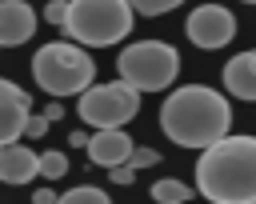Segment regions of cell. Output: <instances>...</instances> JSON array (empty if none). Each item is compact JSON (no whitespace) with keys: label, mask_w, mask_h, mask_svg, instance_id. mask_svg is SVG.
I'll return each mask as SVG.
<instances>
[{"label":"cell","mask_w":256,"mask_h":204,"mask_svg":"<svg viewBox=\"0 0 256 204\" xmlns=\"http://www.w3.org/2000/svg\"><path fill=\"white\" fill-rule=\"evenodd\" d=\"M160 128L172 144L204 152L216 140H224L228 128H232L228 96L208 88V84H180L160 104Z\"/></svg>","instance_id":"cell-1"},{"label":"cell","mask_w":256,"mask_h":204,"mask_svg":"<svg viewBox=\"0 0 256 204\" xmlns=\"http://www.w3.org/2000/svg\"><path fill=\"white\" fill-rule=\"evenodd\" d=\"M196 192L216 204L256 200V136H224L196 160Z\"/></svg>","instance_id":"cell-2"},{"label":"cell","mask_w":256,"mask_h":204,"mask_svg":"<svg viewBox=\"0 0 256 204\" xmlns=\"http://www.w3.org/2000/svg\"><path fill=\"white\" fill-rule=\"evenodd\" d=\"M32 80L40 92L48 96H80L96 84V64L84 52V44H68V40H52L32 56Z\"/></svg>","instance_id":"cell-3"},{"label":"cell","mask_w":256,"mask_h":204,"mask_svg":"<svg viewBox=\"0 0 256 204\" xmlns=\"http://www.w3.org/2000/svg\"><path fill=\"white\" fill-rule=\"evenodd\" d=\"M132 16L136 8L128 0H72L64 32L84 48H112L132 32Z\"/></svg>","instance_id":"cell-4"},{"label":"cell","mask_w":256,"mask_h":204,"mask_svg":"<svg viewBox=\"0 0 256 204\" xmlns=\"http://www.w3.org/2000/svg\"><path fill=\"white\" fill-rule=\"evenodd\" d=\"M116 72H120V80H128L140 92H164L176 84L180 52L164 40H136L116 56Z\"/></svg>","instance_id":"cell-5"},{"label":"cell","mask_w":256,"mask_h":204,"mask_svg":"<svg viewBox=\"0 0 256 204\" xmlns=\"http://www.w3.org/2000/svg\"><path fill=\"white\" fill-rule=\"evenodd\" d=\"M140 88H132L128 80H112V84H92L88 92H80L76 112L88 128H120L140 112Z\"/></svg>","instance_id":"cell-6"},{"label":"cell","mask_w":256,"mask_h":204,"mask_svg":"<svg viewBox=\"0 0 256 204\" xmlns=\"http://www.w3.org/2000/svg\"><path fill=\"white\" fill-rule=\"evenodd\" d=\"M184 36H188L196 48L216 52V48L232 44V36H236V16H232L224 4H200V8L188 12V20H184Z\"/></svg>","instance_id":"cell-7"},{"label":"cell","mask_w":256,"mask_h":204,"mask_svg":"<svg viewBox=\"0 0 256 204\" xmlns=\"http://www.w3.org/2000/svg\"><path fill=\"white\" fill-rule=\"evenodd\" d=\"M28 116H32V96L16 80L0 76V148L16 144L28 132Z\"/></svg>","instance_id":"cell-8"},{"label":"cell","mask_w":256,"mask_h":204,"mask_svg":"<svg viewBox=\"0 0 256 204\" xmlns=\"http://www.w3.org/2000/svg\"><path fill=\"white\" fill-rule=\"evenodd\" d=\"M88 160L96 164V168H116V164H128L132 160V152H136V144L128 140V132L124 128H96L92 136H88Z\"/></svg>","instance_id":"cell-9"},{"label":"cell","mask_w":256,"mask_h":204,"mask_svg":"<svg viewBox=\"0 0 256 204\" xmlns=\"http://www.w3.org/2000/svg\"><path fill=\"white\" fill-rule=\"evenodd\" d=\"M36 12L24 0H0V48H20L36 32Z\"/></svg>","instance_id":"cell-10"},{"label":"cell","mask_w":256,"mask_h":204,"mask_svg":"<svg viewBox=\"0 0 256 204\" xmlns=\"http://www.w3.org/2000/svg\"><path fill=\"white\" fill-rule=\"evenodd\" d=\"M32 176H40V152H32L28 144H4L0 148V180L4 184H28Z\"/></svg>","instance_id":"cell-11"},{"label":"cell","mask_w":256,"mask_h":204,"mask_svg":"<svg viewBox=\"0 0 256 204\" xmlns=\"http://www.w3.org/2000/svg\"><path fill=\"white\" fill-rule=\"evenodd\" d=\"M224 92L240 100H256V48L236 52L224 64Z\"/></svg>","instance_id":"cell-12"},{"label":"cell","mask_w":256,"mask_h":204,"mask_svg":"<svg viewBox=\"0 0 256 204\" xmlns=\"http://www.w3.org/2000/svg\"><path fill=\"white\" fill-rule=\"evenodd\" d=\"M148 192H152V200H156V204H188V200H192V188H188L184 180H176V176L156 180Z\"/></svg>","instance_id":"cell-13"},{"label":"cell","mask_w":256,"mask_h":204,"mask_svg":"<svg viewBox=\"0 0 256 204\" xmlns=\"http://www.w3.org/2000/svg\"><path fill=\"white\" fill-rule=\"evenodd\" d=\"M56 204H112V196L104 192V188H92V184H76V188H68Z\"/></svg>","instance_id":"cell-14"},{"label":"cell","mask_w":256,"mask_h":204,"mask_svg":"<svg viewBox=\"0 0 256 204\" xmlns=\"http://www.w3.org/2000/svg\"><path fill=\"white\" fill-rule=\"evenodd\" d=\"M64 172H68V156L64 152H56V148L52 152H40V176L44 180H60Z\"/></svg>","instance_id":"cell-15"},{"label":"cell","mask_w":256,"mask_h":204,"mask_svg":"<svg viewBox=\"0 0 256 204\" xmlns=\"http://www.w3.org/2000/svg\"><path fill=\"white\" fill-rule=\"evenodd\" d=\"M140 16H164V12H172V8H180L184 0H128Z\"/></svg>","instance_id":"cell-16"},{"label":"cell","mask_w":256,"mask_h":204,"mask_svg":"<svg viewBox=\"0 0 256 204\" xmlns=\"http://www.w3.org/2000/svg\"><path fill=\"white\" fill-rule=\"evenodd\" d=\"M68 8H72V0H48L44 20H48V24H56V28H64V24H68Z\"/></svg>","instance_id":"cell-17"},{"label":"cell","mask_w":256,"mask_h":204,"mask_svg":"<svg viewBox=\"0 0 256 204\" xmlns=\"http://www.w3.org/2000/svg\"><path fill=\"white\" fill-rule=\"evenodd\" d=\"M48 128H52V120H48L44 112H40V116L32 112V116H28V132H24V136H32V140H40V136H44Z\"/></svg>","instance_id":"cell-18"},{"label":"cell","mask_w":256,"mask_h":204,"mask_svg":"<svg viewBox=\"0 0 256 204\" xmlns=\"http://www.w3.org/2000/svg\"><path fill=\"white\" fill-rule=\"evenodd\" d=\"M156 160H160V152H156V148H136L128 164H132V168H152Z\"/></svg>","instance_id":"cell-19"},{"label":"cell","mask_w":256,"mask_h":204,"mask_svg":"<svg viewBox=\"0 0 256 204\" xmlns=\"http://www.w3.org/2000/svg\"><path fill=\"white\" fill-rule=\"evenodd\" d=\"M108 176H112V184H132L136 180V168L132 164H116V168H108Z\"/></svg>","instance_id":"cell-20"},{"label":"cell","mask_w":256,"mask_h":204,"mask_svg":"<svg viewBox=\"0 0 256 204\" xmlns=\"http://www.w3.org/2000/svg\"><path fill=\"white\" fill-rule=\"evenodd\" d=\"M56 200H60V196H56L52 188H36V192H32V204H56Z\"/></svg>","instance_id":"cell-21"},{"label":"cell","mask_w":256,"mask_h":204,"mask_svg":"<svg viewBox=\"0 0 256 204\" xmlns=\"http://www.w3.org/2000/svg\"><path fill=\"white\" fill-rule=\"evenodd\" d=\"M44 116H48L52 124H56V120H64V104H60V100H52V104L44 108Z\"/></svg>","instance_id":"cell-22"},{"label":"cell","mask_w":256,"mask_h":204,"mask_svg":"<svg viewBox=\"0 0 256 204\" xmlns=\"http://www.w3.org/2000/svg\"><path fill=\"white\" fill-rule=\"evenodd\" d=\"M68 144H72V148H88V132H80V128H76V132L68 136Z\"/></svg>","instance_id":"cell-23"},{"label":"cell","mask_w":256,"mask_h":204,"mask_svg":"<svg viewBox=\"0 0 256 204\" xmlns=\"http://www.w3.org/2000/svg\"><path fill=\"white\" fill-rule=\"evenodd\" d=\"M204 204H216V200H204Z\"/></svg>","instance_id":"cell-24"},{"label":"cell","mask_w":256,"mask_h":204,"mask_svg":"<svg viewBox=\"0 0 256 204\" xmlns=\"http://www.w3.org/2000/svg\"><path fill=\"white\" fill-rule=\"evenodd\" d=\"M244 4H256V0H244Z\"/></svg>","instance_id":"cell-25"},{"label":"cell","mask_w":256,"mask_h":204,"mask_svg":"<svg viewBox=\"0 0 256 204\" xmlns=\"http://www.w3.org/2000/svg\"><path fill=\"white\" fill-rule=\"evenodd\" d=\"M252 204H256V200H252Z\"/></svg>","instance_id":"cell-26"}]
</instances>
